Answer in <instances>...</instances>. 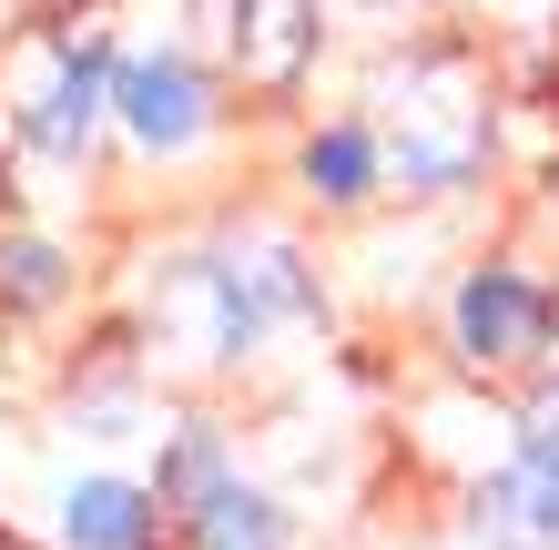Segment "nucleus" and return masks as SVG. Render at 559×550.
<instances>
[{
	"label": "nucleus",
	"instance_id": "obj_6",
	"mask_svg": "<svg viewBox=\"0 0 559 550\" xmlns=\"http://www.w3.org/2000/svg\"><path fill=\"white\" fill-rule=\"evenodd\" d=\"M51 540L61 550H174V520H163L153 479L133 469H92L51 500Z\"/></svg>",
	"mask_w": 559,
	"mask_h": 550
},
{
	"label": "nucleus",
	"instance_id": "obj_13",
	"mask_svg": "<svg viewBox=\"0 0 559 550\" xmlns=\"http://www.w3.org/2000/svg\"><path fill=\"white\" fill-rule=\"evenodd\" d=\"M336 11H356V21H407V11H438V0H336Z\"/></svg>",
	"mask_w": 559,
	"mask_h": 550
},
{
	"label": "nucleus",
	"instance_id": "obj_7",
	"mask_svg": "<svg viewBox=\"0 0 559 550\" xmlns=\"http://www.w3.org/2000/svg\"><path fill=\"white\" fill-rule=\"evenodd\" d=\"M214 266H224V285L245 296V316L265 337H285V327H316L325 316V285H316V266L295 255L285 235H245V245H214Z\"/></svg>",
	"mask_w": 559,
	"mask_h": 550
},
{
	"label": "nucleus",
	"instance_id": "obj_5",
	"mask_svg": "<svg viewBox=\"0 0 559 550\" xmlns=\"http://www.w3.org/2000/svg\"><path fill=\"white\" fill-rule=\"evenodd\" d=\"M285 184H295V204L325 214V224L377 214L386 204V133H377V113H325V122H306V133L285 143Z\"/></svg>",
	"mask_w": 559,
	"mask_h": 550
},
{
	"label": "nucleus",
	"instance_id": "obj_4",
	"mask_svg": "<svg viewBox=\"0 0 559 550\" xmlns=\"http://www.w3.org/2000/svg\"><path fill=\"white\" fill-rule=\"evenodd\" d=\"M224 82L193 42H143V51H112V133L143 153V164H204V153L224 143V122H235V103H224Z\"/></svg>",
	"mask_w": 559,
	"mask_h": 550
},
{
	"label": "nucleus",
	"instance_id": "obj_9",
	"mask_svg": "<svg viewBox=\"0 0 559 550\" xmlns=\"http://www.w3.org/2000/svg\"><path fill=\"white\" fill-rule=\"evenodd\" d=\"M468 540L478 550H559V479L509 459L468 490Z\"/></svg>",
	"mask_w": 559,
	"mask_h": 550
},
{
	"label": "nucleus",
	"instance_id": "obj_12",
	"mask_svg": "<svg viewBox=\"0 0 559 550\" xmlns=\"http://www.w3.org/2000/svg\"><path fill=\"white\" fill-rule=\"evenodd\" d=\"M509 459H530V469L559 479V358L530 377V398H519V418H509Z\"/></svg>",
	"mask_w": 559,
	"mask_h": 550
},
{
	"label": "nucleus",
	"instance_id": "obj_3",
	"mask_svg": "<svg viewBox=\"0 0 559 550\" xmlns=\"http://www.w3.org/2000/svg\"><path fill=\"white\" fill-rule=\"evenodd\" d=\"M448 358L478 387H530L559 358V285L519 255H478L448 285Z\"/></svg>",
	"mask_w": 559,
	"mask_h": 550
},
{
	"label": "nucleus",
	"instance_id": "obj_11",
	"mask_svg": "<svg viewBox=\"0 0 559 550\" xmlns=\"http://www.w3.org/2000/svg\"><path fill=\"white\" fill-rule=\"evenodd\" d=\"M245 459H235V438H224L214 429V418H163V429H153V500H163V520H193V510H204L214 490H224V479H235Z\"/></svg>",
	"mask_w": 559,
	"mask_h": 550
},
{
	"label": "nucleus",
	"instance_id": "obj_1",
	"mask_svg": "<svg viewBox=\"0 0 559 550\" xmlns=\"http://www.w3.org/2000/svg\"><path fill=\"white\" fill-rule=\"evenodd\" d=\"M112 31H31L0 61V133H11L31 164L82 174L92 143L112 122Z\"/></svg>",
	"mask_w": 559,
	"mask_h": 550
},
{
	"label": "nucleus",
	"instance_id": "obj_8",
	"mask_svg": "<svg viewBox=\"0 0 559 550\" xmlns=\"http://www.w3.org/2000/svg\"><path fill=\"white\" fill-rule=\"evenodd\" d=\"M174 550H306V520H295L285 490H265V479L235 469V479H224V490L174 530Z\"/></svg>",
	"mask_w": 559,
	"mask_h": 550
},
{
	"label": "nucleus",
	"instance_id": "obj_2",
	"mask_svg": "<svg viewBox=\"0 0 559 550\" xmlns=\"http://www.w3.org/2000/svg\"><path fill=\"white\" fill-rule=\"evenodd\" d=\"M377 133H386V194H468L499 153L488 82L457 72L448 51H407V92L377 82Z\"/></svg>",
	"mask_w": 559,
	"mask_h": 550
},
{
	"label": "nucleus",
	"instance_id": "obj_10",
	"mask_svg": "<svg viewBox=\"0 0 559 550\" xmlns=\"http://www.w3.org/2000/svg\"><path fill=\"white\" fill-rule=\"evenodd\" d=\"M82 296V255L41 224H0V327H51Z\"/></svg>",
	"mask_w": 559,
	"mask_h": 550
}]
</instances>
